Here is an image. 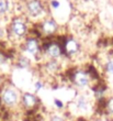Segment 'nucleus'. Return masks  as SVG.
<instances>
[{
  "mask_svg": "<svg viewBox=\"0 0 113 121\" xmlns=\"http://www.w3.org/2000/svg\"><path fill=\"white\" fill-rule=\"evenodd\" d=\"M21 53L26 55L32 60H41L42 56V40L40 36L30 33L26 38L21 42Z\"/></svg>",
  "mask_w": 113,
  "mask_h": 121,
  "instance_id": "obj_4",
  "label": "nucleus"
},
{
  "mask_svg": "<svg viewBox=\"0 0 113 121\" xmlns=\"http://www.w3.org/2000/svg\"><path fill=\"white\" fill-rule=\"evenodd\" d=\"M101 67H102V73L104 76L108 78H113V56L104 60Z\"/></svg>",
  "mask_w": 113,
  "mask_h": 121,
  "instance_id": "obj_13",
  "label": "nucleus"
},
{
  "mask_svg": "<svg viewBox=\"0 0 113 121\" xmlns=\"http://www.w3.org/2000/svg\"><path fill=\"white\" fill-rule=\"evenodd\" d=\"M62 45H63L64 56L68 58H77L81 54V44L78 39L72 35L62 36Z\"/></svg>",
  "mask_w": 113,
  "mask_h": 121,
  "instance_id": "obj_7",
  "label": "nucleus"
},
{
  "mask_svg": "<svg viewBox=\"0 0 113 121\" xmlns=\"http://www.w3.org/2000/svg\"><path fill=\"white\" fill-rule=\"evenodd\" d=\"M110 29L113 31V18L111 19V21H110Z\"/></svg>",
  "mask_w": 113,
  "mask_h": 121,
  "instance_id": "obj_18",
  "label": "nucleus"
},
{
  "mask_svg": "<svg viewBox=\"0 0 113 121\" xmlns=\"http://www.w3.org/2000/svg\"><path fill=\"white\" fill-rule=\"evenodd\" d=\"M33 60H31L30 57H28L26 55H24V54H21L20 55H18L17 56V58H16V63H14V65H16L19 69H30L33 65Z\"/></svg>",
  "mask_w": 113,
  "mask_h": 121,
  "instance_id": "obj_11",
  "label": "nucleus"
},
{
  "mask_svg": "<svg viewBox=\"0 0 113 121\" xmlns=\"http://www.w3.org/2000/svg\"><path fill=\"white\" fill-rule=\"evenodd\" d=\"M42 40V56L43 60H60L64 56L63 45L58 36Z\"/></svg>",
  "mask_w": 113,
  "mask_h": 121,
  "instance_id": "obj_5",
  "label": "nucleus"
},
{
  "mask_svg": "<svg viewBox=\"0 0 113 121\" xmlns=\"http://www.w3.org/2000/svg\"><path fill=\"white\" fill-rule=\"evenodd\" d=\"M45 121H68V116L66 112H59V111H50L46 115Z\"/></svg>",
  "mask_w": 113,
  "mask_h": 121,
  "instance_id": "obj_14",
  "label": "nucleus"
},
{
  "mask_svg": "<svg viewBox=\"0 0 113 121\" xmlns=\"http://www.w3.org/2000/svg\"><path fill=\"white\" fill-rule=\"evenodd\" d=\"M4 34H6V31L3 30L2 26H0V40H1V39H2L3 36H4Z\"/></svg>",
  "mask_w": 113,
  "mask_h": 121,
  "instance_id": "obj_17",
  "label": "nucleus"
},
{
  "mask_svg": "<svg viewBox=\"0 0 113 121\" xmlns=\"http://www.w3.org/2000/svg\"><path fill=\"white\" fill-rule=\"evenodd\" d=\"M20 106L23 110L29 112H34L40 110L42 106V100L33 91H23L21 92V99H20Z\"/></svg>",
  "mask_w": 113,
  "mask_h": 121,
  "instance_id": "obj_9",
  "label": "nucleus"
},
{
  "mask_svg": "<svg viewBox=\"0 0 113 121\" xmlns=\"http://www.w3.org/2000/svg\"><path fill=\"white\" fill-rule=\"evenodd\" d=\"M30 31H31V26H29V20L24 14L13 17L7 30L10 38L12 40L19 41L20 43L30 34Z\"/></svg>",
  "mask_w": 113,
  "mask_h": 121,
  "instance_id": "obj_2",
  "label": "nucleus"
},
{
  "mask_svg": "<svg viewBox=\"0 0 113 121\" xmlns=\"http://www.w3.org/2000/svg\"><path fill=\"white\" fill-rule=\"evenodd\" d=\"M43 1H46V0H43Z\"/></svg>",
  "mask_w": 113,
  "mask_h": 121,
  "instance_id": "obj_19",
  "label": "nucleus"
},
{
  "mask_svg": "<svg viewBox=\"0 0 113 121\" xmlns=\"http://www.w3.org/2000/svg\"><path fill=\"white\" fill-rule=\"evenodd\" d=\"M98 110H101L102 111V115H104L108 119L113 121V94H111L102 106Z\"/></svg>",
  "mask_w": 113,
  "mask_h": 121,
  "instance_id": "obj_10",
  "label": "nucleus"
},
{
  "mask_svg": "<svg viewBox=\"0 0 113 121\" xmlns=\"http://www.w3.org/2000/svg\"><path fill=\"white\" fill-rule=\"evenodd\" d=\"M10 3L9 0H0V17H4L10 11Z\"/></svg>",
  "mask_w": 113,
  "mask_h": 121,
  "instance_id": "obj_15",
  "label": "nucleus"
},
{
  "mask_svg": "<svg viewBox=\"0 0 113 121\" xmlns=\"http://www.w3.org/2000/svg\"><path fill=\"white\" fill-rule=\"evenodd\" d=\"M69 85L77 91H86L90 90L93 86L96 80L92 78L90 73L86 67H74L69 70V74L67 75Z\"/></svg>",
  "mask_w": 113,
  "mask_h": 121,
  "instance_id": "obj_1",
  "label": "nucleus"
},
{
  "mask_svg": "<svg viewBox=\"0 0 113 121\" xmlns=\"http://www.w3.org/2000/svg\"><path fill=\"white\" fill-rule=\"evenodd\" d=\"M7 60H8V56L4 53L0 52V66H3L7 63Z\"/></svg>",
  "mask_w": 113,
  "mask_h": 121,
  "instance_id": "obj_16",
  "label": "nucleus"
},
{
  "mask_svg": "<svg viewBox=\"0 0 113 121\" xmlns=\"http://www.w3.org/2000/svg\"><path fill=\"white\" fill-rule=\"evenodd\" d=\"M47 82L43 78L42 76H38V78H35L32 83V91L35 92L36 95H38L42 90H44L46 88Z\"/></svg>",
  "mask_w": 113,
  "mask_h": 121,
  "instance_id": "obj_12",
  "label": "nucleus"
},
{
  "mask_svg": "<svg viewBox=\"0 0 113 121\" xmlns=\"http://www.w3.org/2000/svg\"><path fill=\"white\" fill-rule=\"evenodd\" d=\"M23 8H24V16L26 17V19L29 21L34 20L35 23L46 18L47 16H50L48 14L46 1L43 0H25Z\"/></svg>",
  "mask_w": 113,
  "mask_h": 121,
  "instance_id": "obj_3",
  "label": "nucleus"
},
{
  "mask_svg": "<svg viewBox=\"0 0 113 121\" xmlns=\"http://www.w3.org/2000/svg\"><path fill=\"white\" fill-rule=\"evenodd\" d=\"M35 31L41 39L56 38L59 35V23L53 16H47L34 24Z\"/></svg>",
  "mask_w": 113,
  "mask_h": 121,
  "instance_id": "obj_6",
  "label": "nucleus"
},
{
  "mask_svg": "<svg viewBox=\"0 0 113 121\" xmlns=\"http://www.w3.org/2000/svg\"><path fill=\"white\" fill-rule=\"evenodd\" d=\"M21 92L13 86H7L1 90L0 94V101L4 107L13 109L20 106Z\"/></svg>",
  "mask_w": 113,
  "mask_h": 121,
  "instance_id": "obj_8",
  "label": "nucleus"
}]
</instances>
